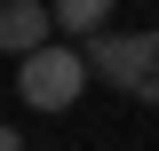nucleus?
Masks as SVG:
<instances>
[{"instance_id":"2","label":"nucleus","mask_w":159,"mask_h":151,"mask_svg":"<svg viewBox=\"0 0 159 151\" xmlns=\"http://www.w3.org/2000/svg\"><path fill=\"white\" fill-rule=\"evenodd\" d=\"M88 56H96V80H111L119 95L159 103V24L151 32H111V24H103V32L88 40Z\"/></svg>"},{"instance_id":"5","label":"nucleus","mask_w":159,"mask_h":151,"mask_svg":"<svg viewBox=\"0 0 159 151\" xmlns=\"http://www.w3.org/2000/svg\"><path fill=\"white\" fill-rule=\"evenodd\" d=\"M0 151H24V143H16V127H0Z\"/></svg>"},{"instance_id":"4","label":"nucleus","mask_w":159,"mask_h":151,"mask_svg":"<svg viewBox=\"0 0 159 151\" xmlns=\"http://www.w3.org/2000/svg\"><path fill=\"white\" fill-rule=\"evenodd\" d=\"M111 8H119V0H56V24L72 40H96L103 24H111Z\"/></svg>"},{"instance_id":"3","label":"nucleus","mask_w":159,"mask_h":151,"mask_svg":"<svg viewBox=\"0 0 159 151\" xmlns=\"http://www.w3.org/2000/svg\"><path fill=\"white\" fill-rule=\"evenodd\" d=\"M64 24H56V0H0V56H32L48 48Z\"/></svg>"},{"instance_id":"1","label":"nucleus","mask_w":159,"mask_h":151,"mask_svg":"<svg viewBox=\"0 0 159 151\" xmlns=\"http://www.w3.org/2000/svg\"><path fill=\"white\" fill-rule=\"evenodd\" d=\"M88 80H96V56H88L80 40H48V48L16 56V95H24V112H72L80 95H88Z\"/></svg>"}]
</instances>
